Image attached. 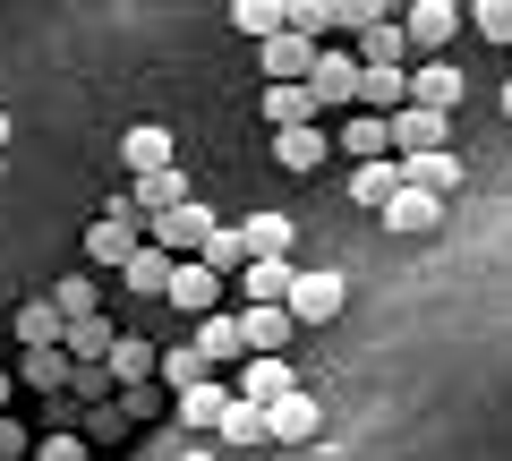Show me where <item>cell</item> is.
<instances>
[{"label":"cell","mask_w":512,"mask_h":461,"mask_svg":"<svg viewBox=\"0 0 512 461\" xmlns=\"http://www.w3.org/2000/svg\"><path fill=\"white\" fill-rule=\"evenodd\" d=\"M444 205L419 197V188H393V205H384V231H402V240H419V231H436Z\"/></svg>","instance_id":"obj_24"},{"label":"cell","mask_w":512,"mask_h":461,"mask_svg":"<svg viewBox=\"0 0 512 461\" xmlns=\"http://www.w3.org/2000/svg\"><path fill=\"white\" fill-rule=\"evenodd\" d=\"M504 111H512V86H504Z\"/></svg>","instance_id":"obj_41"},{"label":"cell","mask_w":512,"mask_h":461,"mask_svg":"<svg viewBox=\"0 0 512 461\" xmlns=\"http://www.w3.org/2000/svg\"><path fill=\"white\" fill-rule=\"evenodd\" d=\"M333 154H359V163H393V129H384V120H367V111H350L342 137H333Z\"/></svg>","instance_id":"obj_19"},{"label":"cell","mask_w":512,"mask_h":461,"mask_svg":"<svg viewBox=\"0 0 512 461\" xmlns=\"http://www.w3.org/2000/svg\"><path fill=\"white\" fill-rule=\"evenodd\" d=\"M154 376H163L171 393H188V385H205V359L180 342V351H154Z\"/></svg>","instance_id":"obj_34"},{"label":"cell","mask_w":512,"mask_h":461,"mask_svg":"<svg viewBox=\"0 0 512 461\" xmlns=\"http://www.w3.org/2000/svg\"><path fill=\"white\" fill-rule=\"evenodd\" d=\"M410 103L453 120V103H461V69H453V60H419V77H410Z\"/></svg>","instance_id":"obj_16"},{"label":"cell","mask_w":512,"mask_h":461,"mask_svg":"<svg viewBox=\"0 0 512 461\" xmlns=\"http://www.w3.org/2000/svg\"><path fill=\"white\" fill-rule=\"evenodd\" d=\"M342 299H350V282L316 265V274H299V282H291V299H282V308H291V325H299V333H316V325H333V316H342Z\"/></svg>","instance_id":"obj_2"},{"label":"cell","mask_w":512,"mask_h":461,"mask_svg":"<svg viewBox=\"0 0 512 461\" xmlns=\"http://www.w3.org/2000/svg\"><path fill=\"white\" fill-rule=\"evenodd\" d=\"M137 248H146V214H137V205H128V197H111L103 214L86 222V265H94V274H103V265H111V274H120V265L137 257Z\"/></svg>","instance_id":"obj_1"},{"label":"cell","mask_w":512,"mask_h":461,"mask_svg":"<svg viewBox=\"0 0 512 461\" xmlns=\"http://www.w3.org/2000/svg\"><path fill=\"white\" fill-rule=\"evenodd\" d=\"M402 103H410V77L402 69H359V111H367V120H393Z\"/></svg>","instance_id":"obj_21"},{"label":"cell","mask_w":512,"mask_h":461,"mask_svg":"<svg viewBox=\"0 0 512 461\" xmlns=\"http://www.w3.org/2000/svg\"><path fill=\"white\" fill-rule=\"evenodd\" d=\"M43 299L60 308V325H86V316H103V282H94V274H60Z\"/></svg>","instance_id":"obj_22"},{"label":"cell","mask_w":512,"mask_h":461,"mask_svg":"<svg viewBox=\"0 0 512 461\" xmlns=\"http://www.w3.org/2000/svg\"><path fill=\"white\" fill-rule=\"evenodd\" d=\"M308 94H316V120H325V111H350L359 103V52H316V69H308Z\"/></svg>","instance_id":"obj_4"},{"label":"cell","mask_w":512,"mask_h":461,"mask_svg":"<svg viewBox=\"0 0 512 461\" xmlns=\"http://www.w3.org/2000/svg\"><path fill=\"white\" fill-rule=\"evenodd\" d=\"M316 52H325V43H308V35H291V26H282L274 43H256V60H265V86H308V69H316Z\"/></svg>","instance_id":"obj_7"},{"label":"cell","mask_w":512,"mask_h":461,"mask_svg":"<svg viewBox=\"0 0 512 461\" xmlns=\"http://www.w3.org/2000/svg\"><path fill=\"white\" fill-rule=\"evenodd\" d=\"M461 26H478L487 43H512V0H470V9H461Z\"/></svg>","instance_id":"obj_35"},{"label":"cell","mask_w":512,"mask_h":461,"mask_svg":"<svg viewBox=\"0 0 512 461\" xmlns=\"http://www.w3.org/2000/svg\"><path fill=\"white\" fill-rule=\"evenodd\" d=\"M222 291H231V282H214L205 265H171V291L163 299H180V316H197V325H205V316H222Z\"/></svg>","instance_id":"obj_11"},{"label":"cell","mask_w":512,"mask_h":461,"mask_svg":"<svg viewBox=\"0 0 512 461\" xmlns=\"http://www.w3.org/2000/svg\"><path fill=\"white\" fill-rule=\"evenodd\" d=\"M402 52H410L402 18H367L359 26V69H402Z\"/></svg>","instance_id":"obj_18"},{"label":"cell","mask_w":512,"mask_h":461,"mask_svg":"<svg viewBox=\"0 0 512 461\" xmlns=\"http://www.w3.org/2000/svg\"><path fill=\"white\" fill-rule=\"evenodd\" d=\"M9 376H18V385H35V393H60V385H69V359H60V351H26Z\"/></svg>","instance_id":"obj_33"},{"label":"cell","mask_w":512,"mask_h":461,"mask_svg":"<svg viewBox=\"0 0 512 461\" xmlns=\"http://www.w3.org/2000/svg\"><path fill=\"white\" fill-rule=\"evenodd\" d=\"M239 402H248V410H274L282 402V393H299V376H291V359H239Z\"/></svg>","instance_id":"obj_9"},{"label":"cell","mask_w":512,"mask_h":461,"mask_svg":"<svg viewBox=\"0 0 512 461\" xmlns=\"http://www.w3.org/2000/svg\"><path fill=\"white\" fill-rule=\"evenodd\" d=\"M0 171H9V163H0Z\"/></svg>","instance_id":"obj_42"},{"label":"cell","mask_w":512,"mask_h":461,"mask_svg":"<svg viewBox=\"0 0 512 461\" xmlns=\"http://www.w3.org/2000/svg\"><path fill=\"white\" fill-rule=\"evenodd\" d=\"M188 461H214V453H188Z\"/></svg>","instance_id":"obj_40"},{"label":"cell","mask_w":512,"mask_h":461,"mask_svg":"<svg viewBox=\"0 0 512 461\" xmlns=\"http://www.w3.org/2000/svg\"><path fill=\"white\" fill-rule=\"evenodd\" d=\"M120 163H128V180H154V171L180 163V137H171L163 120H137V129L120 137Z\"/></svg>","instance_id":"obj_6"},{"label":"cell","mask_w":512,"mask_h":461,"mask_svg":"<svg viewBox=\"0 0 512 461\" xmlns=\"http://www.w3.org/2000/svg\"><path fill=\"white\" fill-rule=\"evenodd\" d=\"M120 291H137V299H163V291H171V257H163V248L146 240L137 257L120 265Z\"/></svg>","instance_id":"obj_26"},{"label":"cell","mask_w":512,"mask_h":461,"mask_svg":"<svg viewBox=\"0 0 512 461\" xmlns=\"http://www.w3.org/2000/svg\"><path fill=\"white\" fill-rule=\"evenodd\" d=\"M146 376H154V342L120 333V342H111V385H146Z\"/></svg>","instance_id":"obj_32"},{"label":"cell","mask_w":512,"mask_h":461,"mask_svg":"<svg viewBox=\"0 0 512 461\" xmlns=\"http://www.w3.org/2000/svg\"><path fill=\"white\" fill-rule=\"evenodd\" d=\"M402 188H419V197H453L461 188V154H419V163H402Z\"/></svg>","instance_id":"obj_23"},{"label":"cell","mask_w":512,"mask_h":461,"mask_svg":"<svg viewBox=\"0 0 512 461\" xmlns=\"http://www.w3.org/2000/svg\"><path fill=\"white\" fill-rule=\"evenodd\" d=\"M402 35H410V52L444 60V52H453V35H461V9H453V0H410V9H402Z\"/></svg>","instance_id":"obj_5"},{"label":"cell","mask_w":512,"mask_h":461,"mask_svg":"<svg viewBox=\"0 0 512 461\" xmlns=\"http://www.w3.org/2000/svg\"><path fill=\"white\" fill-rule=\"evenodd\" d=\"M265 120H274V137L282 129H316V94L308 86H265Z\"/></svg>","instance_id":"obj_29"},{"label":"cell","mask_w":512,"mask_h":461,"mask_svg":"<svg viewBox=\"0 0 512 461\" xmlns=\"http://www.w3.org/2000/svg\"><path fill=\"white\" fill-rule=\"evenodd\" d=\"M384 129H393V163H419V154H444V146H453V120H444V111H419V103H402Z\"/></svg>","instance_id":"obj_3"},{"label":"cell","mask_w":512,"mask_h":461,"mask_svg":"<svg viewBox=\"0 0 512 461\" xmlns=\"http://www.w3.org/2000/svg\"><path fill=\"white\" fill-rule=\"evenodd\" d=\"M188 351L205 359V376L239 368V359H248V351H239V316H231V308H222V316H205V325H197V342H188Z\"/></svg>","instance_id":"obj_12"},{"label":"cell","mask_w":512,"mask_h":461,"mask_svg":"<svg viewBox=\"0 0 512 461\" xmlns=\"http://www.w3.org/2000/svg\"><path fill=\"white\" fill-rule=\"evenodd\" d=\"M60 333H69V325H60L52 299H26V308H18V342H26V351H60Z\"/></svg>","instance_id":"obj_30"},{"label":"cell","mask_w":512,"mask_h":461,"mask_svg":"<svg viewBox=\"0 0 512 461\" xmlns=\"http://www.w3.org/2000/svg\"><path fill=\"white\" fill-rule=\"evenodd\" d=\"M9 393H18V376H9V368H0V419H9Z\"/></svg>","instance_id":"obj_38"},{"label":"cell","mask_w":512,"mask_h":461,"mask_svg":"<svg viewBox=\"0 0 512 461\" xmlns=\"http://www.w3.org/2000/svg\"><path fill=\"white\" fill-rule=\"evenodd\" d=\"M0 461H35V436L18 419H0Z\"/></svg>","instance_id":"obj_36"},{"label":"cell","mask_w":512,"mask_h":461,"mask_svg":"<svg viewBox=\"0 0 512 461\" xmlns=\"http://www.w3.org/2000/svg\"><path fill=\"white\" fill-rule=\"evenodd\" d=\"M0 146H9V111H0Z\"/></svg>","instance_id":"obj_39"},{"label":"cell","mask_w":512,"mask_h":461,"mask_svg":"<svg viewBox=\"0 0 512 461\" xmlns=\"http://www.w3.org/2000/svg\"><path fill=\"white\" fill-rule=\"evenodd\" d=\"M239 240H248V265H256V257L291 265V240H299V222H291V214H248V222H239Z\"/></svg>","instance_id":"obj_13"},{"label":"cell","mask_w":512,"mask_h":461,"mask_svg":"<svg viewBox=\"0 0 512 461\" xmlns=\"http://www.w3.org/2000/svg\"><path fill=\"white\" fill-rule=\"evenodd\" d=\"M291 282H299L291 265H274V257H256L248 274L231 282V291H239V308H282V299H291Z\"/></svg>","instance_id":"obj_14"},{"label":"cell","mask_w":512,"mask_h":461,"mask_svg":"<svg viewBox=\"0 0 512 461\" xmlns=\"http://www.w3.org/2000/svg\"><path fill=\"white\" fill-rule=\"evenodd\" d=\"M231 26L248 43H274L282 26H291V0H231Z\"/></svg>","instance_id":"obj_28"},{"label":"cell","mask_w":512,"mask_h":461,"mask_svg":"<svg viewBox=\"0 0 512 461\" xmlns=\"http://www.w3.org/2000/svg\"><path fill=\"white\" fill-rule=\"evenodd\" d=\"M128 205H137V214H146V222L180 214V205H188V171L171 163V171H154V180H137V188H128Z\"/></svg>","instance_id":"obj_15"},{"label":"cell","mask_w":512,"mask_h":461,"mask_svg":"<svg viewBox=\"0 0 512 461\" xmlns=\"http://www.w3.org/2000/svg\"><path fill=\"white\" fill-rule=\"evenodd\" d=\"M393 188H402V163H359V171H350V197L376 205V214L393 205Z\"/></svg>","instance_id":"obj_31"},{"label":"cell","mask_w":512,"mask_h":461,"mask_svg":"<svg viewBox=\"0 0 512 461\" xmlns=\"http://www.w3.org/2000/svg\"><path fill=\"white\" fill-rule=\"evenodd\" d=\"M86 461H94V453H86Z\"/></svg>","instance_id":"obj_43"},{"label":"cell","mask_w":512,"mask_h":461,"mask_svg":"<svg viewBox=\"0 0 512 461\" xmlns=\"http://www.w3.org/2000/svg\"><path fill=\"white\" fill-rule=\"evenodd\" d=\"M214 444H231V453H265V444H274V427H265V410H248V402L231 393V410H222Z\"/></svg>","instance_id":"obj_20"},{"label":"cell","mask_w":512,"mask_h":461,"mask_svg":"<svg viewBox=\"0 0 512 461\" xmlns=\"http://www.w3.org/2000/svg\"><path fill=\"white\" fill-rule=\"evenodd\" d=\"M291 308H239V351H248V359H282V351H291Z\"/></svg>","instance_id":"obj_8"},{"label":"cell","mask_w":512,"mask_h":461,"mask_svg":"<svg viewBox=\"0 0 512 461\" xmlns=\"http://www.w3.org/2000/svg\"><path fill=\"white\" fill-rule=\"evenodd\" d=\"M205 274H214V282H239V274H248V240H239V222H214V240H205Z\"/></svg>","instance_id":"obj_25"},{"label":"cell","mask_w":512,"mask_h":461,"mask_svg":"<svg viewBox=\"0 0 512 461\" xmlns=\"http://www.w3.org/2000/svg\"><path fill=\"white\" fill-rule=\"evenodd\" d=\"M265 427H274V444H316V393H282L274 410H265Z\"/></svg>","instance_id":"obj_17"},{"label":"cell","mask_w":512,"mask_h":461,"mask_svg":"<svg viewBox=\"0 0 512 461\" xmlns=\"http://www.w3.org/2000/svg\"><path fill=\"white\" fill-rule=\"evenodd\" d=\"M171 402H180V427H222V410H231V385H222V376H205V385L171 393Z\"/></svg>","instance_id":"obj_27"},{"label":"cell","mask_w":512,"mask_h":461,"mask_svg":"<svg viewBox=\"0 0 512 461\" xmlns=\"http://www.w3.org/2000/svg\"><path fill=\"white\" fill-rule=\"evenodd\" d=\"M325 154H333V129H325V120H316V129H282V137H274V163L299 171V180H316Z\"/></svg>","instance_id":"obj_10"},{"label":"cell","mask_w":512,"mask_h":461,"mask_svg":"<svg viewBox=\"0 0 512 461\" xmlns=\"http://www.w3.org/2000/svg\"><path fill=\"white\" fill-rule=\"evenodd\" d=\"M35 461H86V444H77V436H43Z\"/></svg>","instance_id":"obj_37"}]
</instances>
